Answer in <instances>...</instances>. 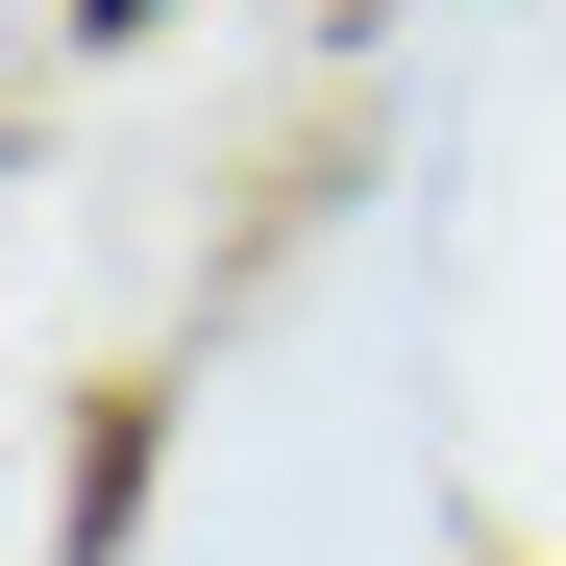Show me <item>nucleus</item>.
<instances>
[{
  "label": "nucleus",
  "mask_w": 566,
  "mask_h": 566,
  "mask_svg": "<svg viewBox=\"0 0 566 566\" xmlns=\"http://www.w3.org/2000/svg\"><path fill=\"white\" fill-rule=\"evenodd\" d=\"M198 0H50V50H172Z\"/></svg>",
  "instance_id": "1"
},
{
  "label": "nucleus",
  "mask_w": 566,
  "mask_h": 566,
  "mask_svg": "<svg viewBox=\"0 0 566 566\" xmlns=\"http://www.w3.org/2000/svg\"><path fill=\"white\" fill-rule=\"evenodd\" d=\"M468 566H542V542H468Z\"/></svg>",
  "instance_id": "2"
}]
</instances>
